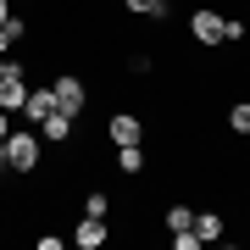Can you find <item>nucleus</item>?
Here are the masks:
<instances>
[{"label":"nucleus","mask_w":250,"mask_h":250,"mask_svg":"<svg viewBox=\"0 0 250 250\" xmlns=\"http://www.w3.org/2000/svg\"><path fill=\"white\" fill-rule=\"evenodd\" d=\"M189 34H195V45H223V11H195Z\"/></svg>","instance_id":"7ed1b4c3"},{"label":"nucleus","mask_w":250,"mask_h":250,"mask_svg":"<svg viewBox=\"0 0 250 250\" xmlns=\"http://www.w3.org/2000/svg\"><path fill=\"white\" fill-rule=\"evenodd\" d=\"M106 239H111V228H106V217H83V223L72 228V245H78V250H100V245H106Z\"/></svg>","instance_id":"20e7f679"},{"label":"nucleus","mask_w":250,"mask_h":250,"mask_svg":"<svg viewBox=\"0 0 250 250\" xmlns=\"http://www.w3.org/2000/svg\"><path fill=\"white\" fill-rule=\"evenodd\" d=\"M223 39H233V45H239V39H245V22H239V17H223Z\"/></svg>","instance_id":"4468645a"},{"label":"nucleus","mask_w":250,"mask_h":250,"mask_svg":"<svg viewBox=\"0 0 250 250\" xmlns=\"http://www.w3.org/2000/svg\"><path fill=\"white\" fill-rule=\"evenodd\" d=\"M45 111H56V89H50V83H45V89H28V100H22L28 123H45Z\"/></svg>","instance_id":"0eeeda50"},{"label":"nucleus","mask_w":250,"mask_h":250,"mask_svg":"<svg viewBox=\"0 0 250 250\" xmlns=\"http://www.w3.org/2000/svg\"><path fill=\"white\" fill-rule=\"evenodd\" d=\"M50 89H56V106H62V111H72V117H83V111H89V83H83V78L62 72Z\"/></svg>","instance_id":"f03ea898"},{"label":"nucleus","mask_w":250,"mask_h":250,"mask_svg":"<svg viewBox=\"0 0 250 250\" xmlns=\"http://www.w3.org/2000/svg\"><path fill=\"white\" fill-rule=\"evenodd\" d=\"M106 134H111V145H139V139H145V123L128 117V111H117L111 123H106Z\"/></svg>","instance_id":"39448f33"},{"label":"nucleus","mask_w":250,"mask_h":250,"mask_svg":"<svg viewBox=\"0 0 250 250\" xmlns=\"http://www.w3.org/2000/svg\"><path fill=\"white\" fill-rule=\"evenodd\" d=\"M39 156H45V145H39V134H6V167L11 172H34L39 167Z\"/></svg>","instance_id":"f257e3e1"},{"label":"nucleus","mask_w":250,"mask_h":250,"mask_svg":"<svg viewBox=\"0 0 250 250\" xmlns=\"http://www.w3.org/2000/svg\"><path fill=\"white\" fill-rule=\"evenodd\" d=\"M117 167L123 172H145V150L139 145H117Z\"/></svg>","instance_id":"1a4fd4ad"},{"label":"nucleus","mask_w":250,"mask_h":250,"mask_svg":"<svg viewBox=\"0 0 250 250\" xmlns=\"http://www.w3.org/2000/svg\"><path fill=\"white\" fill-rule=\"evenodd\" d=\"M184 228H195V211L178 200V206H167V233H184Z\"/></svg>","instance_id":"9d476101"},{"label":"nucleus","mask_w":250,"mask_h":250,"mask_svg":"<svg viewBox=\"0 0 250 250\" xmlns=\"http://www.w3.org/2000/svg\"><path fill=\"white\" fill-rule=\"evenodd\" d=\"M111 211V195L106 189H89V195H83V217H106Z\"/></svg>","instance_id":"ddd939ff"},{"label":"nucleus","mask_w":250,"mask_h":250,"mask_svg":"<svg viewBox=\"0 0 250 250\" xmlns=\"http://www.w3.org/2000/svg\"><path fill=\"white\" fill-rule=\"evenodd\" d=\"M6 67H11V62H6V56H0V72H6Z\"/></svg>","instance_id":"f3484780"},{"label":"nucleus","mask_w":250,"mask_h":250,"mask_svg":"<svg viewBox=\"0 0 250 250\" xmlns=\"http://www.w3.org/2000/svg\"><path fill=\"white\" fill-rule=\"evenodd\" d=\"M6 17H11V6H6V0H0V22H6Z\"/></svg>","instance_id":"dca6fc26"},{"label":"nucleus","mask_w":250,"mask_h":250,"mask_svg":"<svg viewBox=\"0 0 250 250\" xmlns=\"http://www.w3.org/2000/svg\"><path fill=\"white\" fill-rule=\"evenodd\" d=\"M72 123H78V117L56 106V111H45V123H39V128H45V139H50V145H67V139H72Z\"/></svg>","instance_id":"423d86ee"},{"label":"nucleus","mask_w":250,"mask_h":250,"mask_svg":"<svg viewBox=\"0 0 250 250\" xmlns=\"http://www.w3.org/2000/svg\"><path fill=\"white\" fill-rule=\"evenodd\" d=\"M228 128L250 139V100H233V106H228Z\"/></svg>","instance_id":"9b49d317"},{"label":"nucleus","mask_w":250,"mask_h":250,"mask_svg":"<svg viewBox=\"0 0 250 250\" xmlns=\"http://www.w3.org/2000/svg\"><path fill=\"white\" fill-rule=\"evenodd\" d=\"M195 233H200V245H217L223 239V217L217 211H195Z\"/></svg>","instance_id":"6e6552de"},{"label":"nucleus","mask_w":250,"mask_h":250,"mask_svg":"<svg viewBox=\"0 0 250 250\" xmlns=\"http://www.w3.org/2000/svg\"><path fill=\"white\" fill-rule=\"evenodd\" d=\"M6 134H11V117H6V111H0V145H6Z\"/></svg>","instance_id":"2eb2a0df"},{"label":"nucleus","mask_w":250,"mask_h":250,"mask_svg":"<svg viewBox=\"0 0 250 250\" xmlns=\"http://www.w3.org/2000/svg\"><path fill=\"white\" fill-rule=\"evenodd\" d=\"M123 11H134V17H167V0H123Z\"/></svg>","instance_id":"f8f14e48"}]
</instances>
